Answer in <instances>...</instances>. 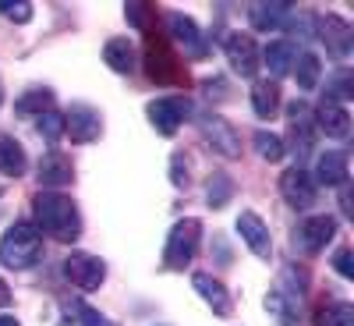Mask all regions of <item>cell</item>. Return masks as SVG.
Listing matches in <instances>:
<instances>
[{"instance_id": "cell-1", "label": "cell", "mask_w": 354, "mask_h": 326, "mask_svg": "<svg viewBox=\"0 0 354 326\" xmlns=\"http://www.w3.org/2000/svg\"><path fill=\"white\" fill-rule=\"evenodd\" d=\"M32 210H36L39 234L46 230L57 242H78L82 238V213H78L75 199H68L61 192H39L32 199Z\"/></svg>"}, {"instance_id": "cell-2", "label": "cell", "mask_w": 354, "mask_h": 326, "mask_svg": "<svg viewBox=\"0 0 354 326\" xmlns=\"http://www.w3.org/2000/svg\"><path fill=\"white\" fill-rule=\"evenodd\" d=\"M39 255H43V234L36 224L18 220L4 230V238H0V262L8 270H28L32 262H39Z\"/></svg>"}, {"instance_id": "cell-3", "label": "cell", "mask_w": 354, "mask_h": 326, "mask_svg": "<svg viewBox=\"0 0 354 326\" xmlns=\"http://www.w3.org/2000/svg\"><path fill=\"white\" fill-rule=\"evenodd\" d=\"M198 242H202V220H195V217L177 220L170 227V234H167L163 266L167 270H185V266L195 259V252H198Z\"/></svg>"}, {"instance_id": "cell-4", "label": "cell", "mask_w": 354, "mask_h": 326, "mask_svg": "<svg viewBox=\"0 0 354 326\" xmlns=\"http://www.w3.org/2000/svg\"><path fill=\"white\" fill-rule=\"evenodd\" d=\"M337 238V217L330 213H315V217H305L298 227H294V248L301 255H319L330 242Z\"/></svg>"}, {"instance_id": "cell-5", "label": "cell", "mask_w": 354, "mask_h": 326, "mask_svg": "<svg viewBox=\"0 0 354 326\" xmlns=\"http://www.w3.org/2000/svg\"><path fill=\"white\" fill-rule=\"evenodd\" d=\"M163 21H167L170 39L185 50L188 61H205V57H209V36H202V28H198L188 15H181V11H167Z\"/></svg>"}, {"instance_id": "cell-6", "label": "cell", "mask_w": 354, "mask_h": 326, "mask_svg": "<svg viewBox=\"0 0 354 326\" xmlns=\"http://www.w3.org/2000/svg\"><path fill=\"white\" fill-rule=\"evenodd\" d=\"M315 33L322 39V46H326L330 57H337V61H347L351 50H354V28L347 18L340 15H319L315 18Z\"/></svg>"}, {"instance_id": "cell-7", "label": "cell", "mask_w": 354, "mask_h": 326, "mask_svg": "<svg viewBox=\"0 0 354 326\" xmlns=\"http://www.w3.org/2000/svg\"><path fill=\"white\" fill-rule=\"evenodd\" d=\"M198 128H202L205 145H209L213 153H220L223 160H238L241 156V135L234 132V125L223 121L220 114H205L198 121Z\"/></svg>"}, {"instance_id": "cell-8", "label": "cell", "mask_w": 354, "mask_h": 326, "mask_svg": "<svg viewBox=\"0 0 354 326\" xmlns=\"http://www.w3.org/2000/svg\"><path fill=\"white\" fill-rule=\"evenodd\" d=\"M223 53H227V64L234 68V75H241V78H255L259 68H262L259 43L248 33H230L223 39Z\"/></svg>"}, {"instance_id": "cell-9", "label": "cell", "mask_w": 354, "mask_h": 326, "mask_svg": "<svg viewBox=\"0 0 354 326\" xmlns=\"http://www.w3.org/2000/svg\"><path fill=\"white\" fill-rule=\"evenodd\" d=\"M280 195H283V202L290 206V210H298V213L312 210V206H315V181H312V174L301 163L287 167L280 174Z\"/></svg>"}, {"instance_id": "cell-10", "label": "cell", "mask_w": 354, "mask_h": 326, "mask_svg": "<svg viewBox=\"0 0 354 326\" xmlns=\"http://www.w3.org/2000/svg\"><path fill=\"white\" fill-rule=\"evenodd\" d=\"M64 277L85 294L100 291V284L106 280V262L100 255H88V252H71L64 259Z\"/></svg>"}, {"instance_id": "cell-11", "label": "cell", "mask_w": 354, "mask_h": 326, "mask_svg": "<svg viewBox=\"0 0 354 326\" xmlns=\"http://www.w3.org/2000/svg\"><path fill=\"white\" fill-rule=\"evenodd\" d=\"M64 135H71V142L78 145H88L103 135V117L96 107L88 103H71L68 114H64Z\"/></svg>"}, {"instance_id": "cell-12", "label": "cell", "mask_w": 354, "mask_h": 326, "mask_svg": "<svg viewBox=\"0 0 354 326\" xmlns=\"http://www.w3.org/2000/svg\"><path fill=\"white\" fill-rule=\"evenodd\" d=\"M145 114H149V125L160 135H174L185 125V117L192 114V103L185 96H160V100H153L149 107H145Z\"/></svg>"}, {"instance_id": "cell-13", "label": "cell", "mask_w": 354, "mask_h": 326, "mask_svg": "<svg viewBox=\"0 0 354 326\" xmlns=\"http://www.w3.org/2000/svg\"><path fill=\"white\" fill-rule=\"evenodd\" d=\"M287 125H290V138H294V153L308 156L315 145V114L305 100H294L287 107Z\"/></svg>"}, {"instance_id": "cell-14", "label": "cell", "mask_w": 354, "mask_h": 326, "mask_svg": "<svg viewBox=\"0 0 354 326\" xmlns=\"http://www.w3.org/2000/svg\"><path fill=\"white\" fill-rule=\"evenodd\" d=\"M238 234H241V242L252 248V255H259V259H270L273 255V238H270V227H266V220L259 217V213H252V210H241V217H238Z\"/></svg>"}, {"instance_id": "cell-15", "label": "cell", "mask_w": 354, "mask_h": 326, "mask_svg": "<svg viewBox=\"0 0 354 326\" xmlns=\"http://www.w3.org/2000/svg\"><path fill=\"white\" fill-rule=\"evenodd\" d=\"M36 174H39V185H43L46 192H57V188H64V185H71V181H75L71 156H64L61 150L43 153V160H39Z\"/></svg>"}, {"instance_id": "cell-16", "label": "cell", "mask_w": 354, "mask_h": 326, "mask_svg": "<svg viewBox=\"0 0 354 326\" xmlns=\"http://www.w3.org/2000/svg\"><path fill=\"white\" fill-rule=\"evenodd\" d=\"M294 15V4H287V0H270V4H252L248 8V21L255 33H277V28L287 25V18Z\"/></svg>"}, {"instance_id": "cell-17", "label": "cell", "mask_w": 354, "mask_h": 326, "mask_svg": "<svg viewBox=\"0 0 354 326\" xmlns=\"http://www.w3.org/2000/svg\"><path fill=\"white\" fill-rule=\"evenodd\" d=\"M312 114H315V132H322L326 138H347L351 135V114H347V107H340L333 100H322Z\"/></svg>"}, {"instance_id": "cell-18", "label": "cell", "mask_w": 354, "mask_h": 326, "mask_svg": "<svg viewBox=\"0 0 354 326\" xmlns=\"http://www.w3.org/2000/svg\"><path fill=\"white\" fill-rule=\"evenodd\" d=\"M347 153L340 150H326V153H319L315 160V170H312V181L315 185H326V188H344L347 185Z\"/></svg>"}, {"instance_id": "cell-19", "label": "cell", "mask_w": 354, "mask_h": 326, "mask_svg": "<svg viewBox=\"0 0 354 326\" xmlns=\"http://www.w3.org/2000/svg\"><path fill=\"white\" fill-rule=\"evenodd\" d=\"M192 287L198 291V298L205 302V305H209L216 316H230L234 312V302H230V291L213 277V273H195L192 277Z\"/></svg>"}, {"instance_id": "cell-20", "label": "cell", "mask_w": 354, "mask_h": 326, "mask_svg": "<svg viewBox=\"0 0 354 326\" xmlns=\"http://www.w3.org/2000/svg\"><path fill=\"white\" fill-rule=\"evenodd\" d=\"M103 64L117 75H131L138 68V57H135V46L128 36H113L103 43Z\"/></svg>"}, {"instance_id": "cell-21", "label": "cell", "mask_w": 354, "mask_h": 326, "mask_svg": "<svg viewBox=\"0 0 354 326\" xmlns=\"http://www.w3.org/2000/svg\"><path fill=\"white\" fill-rule=\"evenodd\" d=\"M145 75H149L153 82H160V85H170L177 78L170 50L163 43H156V39H149V46H145Z\"/></svg>"}, {"instance_id": "cell-22", "label": "cell", "mask_w": 354, "mask_h": 326, "mask_svg": "<svg viewBox=\"0 0 354 326\" xmlns=\"http://www.w3.org/2000/svg\"><path fill=\"white\" fill-rule=\"evenodd\" d=\"M298 46H294L290 39H273L266 50H259V57H262V64L270 68V75L273 78H280V75H287L290 68H294V61H298Z\"/></svg>"}, {"instance_id": "cell-23", "label": "cell", "mask_w": 354, "mask_h": 326, "mask_svg": "<svg viewBox=\"0 0 354 326\" xmlns=\"http://www.w3.org/2000/svg\"><path fill=\"white\" fill-rule=\"evenodd\" d=\"M277 294H283L290 305H298V309H301V302L308 298V270H305V266H298V262L283 266L280 284H277Z\"/></svg>"}, {"instance_id": "cell-24", "label": "cell", "mask_w": 354, "mask_h": 326, "mask_svg": "<svg viewBox=\"0 0 354 326\" xmlns=\"http://www.w3.org/2000/svg\"><path fill=\"white\" fill-rule=\"evenodd\" d=\"M28 167L25 160V150H21V142L8 132H0V174L4 177H21Z\"/></svg>"}, {"instance_id": "cell-25", "label": "cell", "mask_w": 354, "mask_h": 326, "mask_svg": "<svg viewBox=\"0 0 354 326\" xmlns=\"http://www.w3.org/2000/svg\"><path fill=\"white\" fill-rule=\"evenodd\" d=\"M248 96H252V110L262 117V121H270V117L280 110V89H277V82H255Z\"/></svg>"}, {"instance_id": "cell-26", "label": "cell", "mask_w": 354, "mask_h": 326, "mask_svg": "<svg viewBox=\"0 0 354 326\" xmlns=\"http://www.w3.org/2000/svg\"><path fill=\"white\" fill-rule=\"evenodd\" d=\"M294 78H298V89H305V93H312V89L319 85V75H322V64L315 53H298V61H294Z\"/></svg>"}, {"instance_id": "cell-27", "label": "cell", "mask_w": 354, "mask_h": 326, "mask_svg": "<svg viewBox=\"0 0 354 326\" xmlns=\"http://www.w3.org/2000/svg\"><path fill=\"white\" fill-rule=\"evenodd\" d=\"M252 145H255V153H259L266 163H280V160L287 156L283 138L273 135V132H255V135H252Z\"/></svg>"}, {"instance_id": "cell-28", "label": "cell", "mask_w": 354, "mask_h": 326, "mask_svg": "<svg viewBox=\"0 0 354 326\" xmlns=\"http://www.w3.org/2000/svg\"><path fill=\"white\" fill-rule=\"evenodd\" d=\"M266 312H270V316H277V323L280 326H301V319H298V305H290L287 298H283V294H277V291H270V294H266Z\"/></svg>"}, {"instance_id": "cell-29", "label": "cell", "mask_w": 354, "mask_h": 326, "mask_svg": "<svg viewBox=\"0 0 354 326\" xmlns=\"http://www.w3.org/2000/svg\"><path fill=\"white\" fill-rule=\"evenodd\" d=\"M50 103H53V93H50L46 85H43V89L36 85V89H28V93L15 103V110H18V114H36V117H39V114L50 110Z\"/></svg>"}, {"instance_id": "cell-30", "label": "cell", "mask_w": 354, "mask_h": 326, "mask_svg": "<svg viewBox=\"0 0 354 326\" xmlns=\"http://www.w3.org/2000/svg\"><path fill=\"white\" fill-rule=\"evenodd\" d=\"M205 199H209L213 210H223V206L234 199V181H230V174H213L209 177V188H205Z\"/></svg>"}, {"instance_id": "cell-31", "label": "cell", "mask_w": 354, "mask_h": 326, "mask_svg": "<svg viewBox=\"0 0 354 326\" xmlns=\"http://www.w3.org/2000/svg\"><path fill=\"white\" fill-rule=\"evenodd\" d=\"M351 96H354V75H351L347 68L333 71L330 82H326V100H333V103L344 107V100H351Z\"/></svg>"}, {"instance_id": "cell-32", "label": "cell", "mask_w": 354, "mask_h": 326, "mask_svg": "<svg viewBox=\"0 0 354 326\" xmlns=\"http://www.w3.org/2000/svg\"><path fill=\"white\" fill-rule=\"evenodd\" d=\"M64 312H68V319H75V326H113L103 312L88 309L85 302H68V305H64Z\"/></svg>"}, {"instance_id": "cell-33", "label": "cell", "mask_w": 354, "mask_h": 326, "mask_svg": "<svg viewBox=\"0 0 354 326\" xmlns=\"http://www.w3.org/2000/svg\"><path fill=\"white\" fill-rule=\"evenodd\" d=\"M36 132H39L46 142H57V138L64 135V114H57V110L50 107L46 114H39V117H36Z\"/></svg>"}, {"instance_id": "cell-34", "label": "cell", "mask_w": 354, "mask_h": 326, "mask_svg": "<svg viewBox=\"0 0 354 326\" xmlns=\"http://www.w3.org/2000/svg\"><path fill=\"white\" fill-rule=\"evenodd\" d=\"M0 15L15 25H28L36 15V4H28V0H0Z\"/></svg>"}, {"instance_id": "cell-35", "label": "cell", "mask_w": 354, "mask_h": 326, "mask_svg": "<svg viewBox=\"0 0 354 326\" xmlns=\"http://www.w3.org/2000/svg\"><path fill=\"white\" fill-rule=\"evenodd\" d=\"M170 185L174 188H188L192 185V163L185 153H174L170 156Z\"/></svg>"}, {"instance_id": "cell-36", "label": "cell", "mask_w": 354, "mask_h": 326, "mask_svg": "<svg viewBox=\"0 0 354 326\" xmlns=\"http://www.w3.org/2000/svg\"><path fill=\"white\" fill-rule=\"evenodd\" d=\"M124 18H128L135 28H149V4L131 0V4H124Z\"/></svg>"}, {"instance_id": "cell-37", "label": "cell", "mask_w": 354, "mask_h": 326, "mask_svg": "<svg viewBox=\"0 0 354 326\" xmlns=\"http://www.w3.org/2000/svg\"><path fill=\"white\" fill-rule=\"evenodd\" d=\"M333 270H337L340 277H347V280L354 277V262H351V248H347V245L333 252Z\"/></svg>"}, {"instance_id": "cell-38", "label": "cell", "mask_w": 354, "mask_h": 326, "mask_svg": "<svg viewBox=\"0 0 354 326\" xmlns=\"http://www.w3.org/2000/svg\"><path fill=\"white\" fill-rule=\"evenodd\" d=\"M333 316H337V326H354V305L351 302H337Z\"/></svg>"}, {"instance_id": "cell-39", "label": "cell", "mask_w": 354, "mask_h": 326, "mask_svg": "<svg viewBox=\"0 0 354 326\" xmlns=\"http://www.w3.org/2000/svg\"><path fill=\"white\" fill-rule=\"evenodd\" d=\"M315 326H337V316H333V305H330V309H322V312L315 316Z\"/></svg>"}, {"instance_id": "cell-40", "label": "cell", "mask_w": 354, "mask_h": 326, "mask_svg": "<svg viewBox=\"0 0 354 326\" xmlns=\"http://www.w3.org/2000/svg\"><path fill=\"white\" fill-rule=\"evenodd\" d=\"M8 305H11V287L0 280V309H8Z\"/></svg>"}, {"instance_id": "cell-41", "label": "cell", "mask_w": 354, "mask_h": 326, "mask_svg": "<svg viewBox=\"0 0 354 326\" xmlns=\"http://www.w3.org/2000/svg\"><path fill=\"white\" fill-rule=\"evenodd\" d=\"M0 326H21L15 316H0Z\"/></svg>"}, {"instance_id": "cell-42", "label": "cell", "mask_w": 354, "mask_h": 326, "mask_svg": "<svg viewBox=\"0 0 354 326\" xmlns=\"http://www.w3.org/2000/svg\"><path fill=\"white\" fill-rule=\"evenodd\" d=\"M0 195H4V188H0Z\"/></svg>"}, {"instance_id": "cell-43", "label": "cell", "mask_w": 354, "mask_h": 326, "mask_svg": "<svg viewBox=\"0 0 354 326\" xmlns=\"http://www.w3.org/2000/svg\"><path fill=\"white\" fill-rule=\"evenodd\" d=\"M0 100H4V93H0Z\"/></svg>"}]
</instances>
